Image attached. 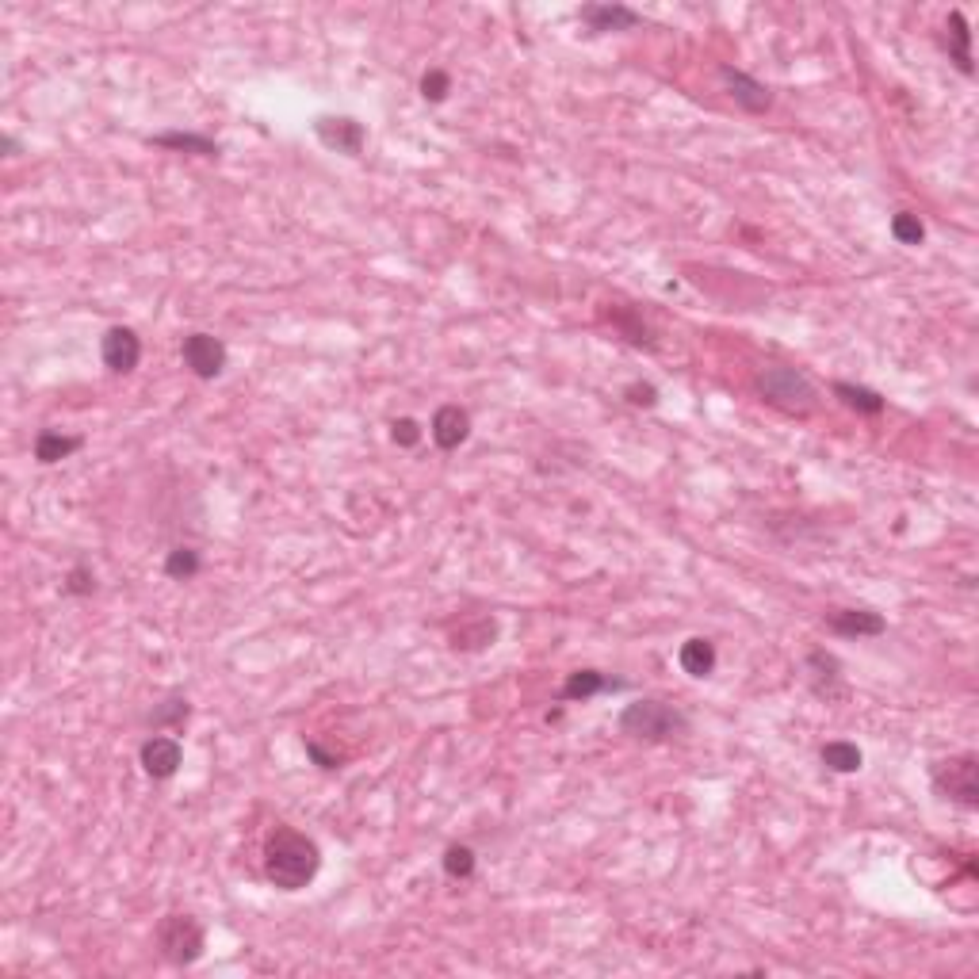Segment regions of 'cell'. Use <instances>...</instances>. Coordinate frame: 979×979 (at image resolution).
<instances>
[{
	"label": "cell",
	"instance_id": "obj_25",
	"mask_svg": "<svg viewBox=\"0 0 979 979\" xmlns=\"http://www.w3.org/2000/svg\"><path fill=\"white\" fill-rule=\"evenodd\" d=\"M192 716V708H188V700L184 697H169L157 712L150 716V723L153 727H180L184 719Z\"/></svg>",
	"mask_w": 979,
	"mask_h": 979
},
{
	"label": "cell",
	"instance_id": "obj_16",
	"mask_svg": "<svg viewBox=\"0 0 979 979\" xmlns=\"http://www.w3.org/2000/svg\"><path fill=\"white\" fill-rule=\"evenodd\" d=\"M677 662H681V670L689 677H708L716 670V643L712 639H700V635L697 639H685Z\"/></svg>",
	"mask_w": 979,
	"mask_h": 979
},
{
	"label": "cell",
	"instance_id": "obj_14",
	"mask_svg": "<svg viewBox=\"0 0 979 979\" xmlns=\"http://www.w3.org/2000/svg\"><path fill=\"white\" fill-rule=\"evenodd\" d=\"M807 674H811V689L819 697H838V681H842V666L838 658L827 651H811L807 654Z\"/></svg>",
	"mask_w": 979,
	"mask_h": 979
},
{
	"label": "cell",
	"instance_id": "obj_28",
	"mask_svg": "<svg viewBox=\"0 0 979 979\" xmlns=\"http://www.w3.org/2000/svg\"><path fill=\"white\" fill-rule=\"evenodd\" d=\"M391 436L398 448H417L421 444V425H417L414 417H398L391 425Z\"/></svg>",
	"mask_w": 979,
	"mask_h": 979
},
{
	"label": "cell",
	"instance_id": "obj_8",
	"mask_svg": "<svg viewBox=\"0 0 979 979\" xmlns=\"http://www.w3.org/2000/svg\"><path fill=\"white\" fill-rule=\"evenodd\" d=\"M100 356H104V368L115 371V375H127V371L138 368L142 360V341L131 326H111L100 341Z\"/></svg>",
	"mask_w": 979,
	"mask_h": 979
},
{
	"label": "cell",
	"instance_id": "obj_19",
	"mask_svg": "<svg viewBox=\"0 0 979 979\" xmlns=\"http://www.w3.org/2000/svg\"><path fill=\"white\" fill-rule=\"evenodd\" d=\"M150 142H153V146H165V150L199 153V157H218V153H222V146H218V142H211V138H203V134H184V131L153 134Z\"/></svg>",
	"mask_w": 979,
	"mask_h": 979
},
{
	"label": "cell",
	"instance_id": "obj_11",
	"mask_svg": "<svg viewBox=\"0 0 979 979\" xmlns=\"http://www.w3.org/2000/svg\"><path fill=\"white\" fill-rule=\"evenodd\" d=\"M433 440L436 448H444V452H456L459 444H467V436H471V414L463 410V406H440L433 414Z\"/></svg>",
	"mask_w": 979,
	"mask_h": 979
},
{
	"label": "cell",
	"instance_id": "obj_23",
	"mask_svg": "<svg viewBox=\"0 0 979 979\" xmlns=\"http://www.w3.org/2000/svg\"><path fill=\"white\" fill-rule=\"evenodd\" d=\"M475 849L471 846H448L444 849V872L452 876V880H467L471 872H475Z\"/></svg>",
	"mask_w": 979,
	"mask_h": 979
},
{
	"label": "cell",
	"instance_id": "obj_15",
	"mask_svg": "<svg viewBox=\"0 0 979 979\" xmlns=\"http://www.w3.org/2000/svg\"><path fill=\"white\" fill-rule=\"evenodd\" d=\"M949 62H957V69L964 77H972L976 66H972V31H968V20L964 12H949Z\"/></svg>",
	"mask_w": 979,
	"mask_h": 979
},
{
	"label": "cell",
	"instance_id": "obj_6",
	"mask_svg": "<svg viewBox=\"0 0 979 979\" xmlns=\"http://www.w3.org/2000/svg\"><path fill=\"white\" fill-rule=\"evenodd\" d=\"M180 360L196 379H218L226 368V345L215 333H188L180 345Z\"/></svg>",
	"mask_w": 979,
	"mask_h": 979
},
{
	"label": "cell",
	"instance_id": "obj_9",
	"mask_svg": "<svg viewBox=\"0 0 979 979\" xmlns=\"http://www.w3.org/2000/svg\"><path fill=\"white\" fill-rule=\"evenodd\" d=\"M142 769H146V777H153V781H169V777H176V769H180V762H184V746L176 739H169V735H153V739H146L142 742Z\"/></svg>",
	"mask_w": 979,
	"mask_h": 979
},
{
	"label": "cell",
	"instance_id": "obj_26",
	"mask_svg": "<svg viewBox=\"0 0 979 979\" xmlns=\"http://www.w3.org/2000/svg\"><path fill=\"white\" fill-rule=\"evenodd\" d=\"M448 92H452V77H448L444 69H429V73L421 77V96H425V100L440 104Z\"/></svg>",
	"mask_w": 979,
	"mask_h": 979
},
{
	"label": "cell",
	"instance_id": "obj_2",
	"mask_svg": "<svg viewBox=\"0 0 979 979\" xmlns=\"http://www.w3.org/2000/svg\"><path fill=\"white\" fill-rule=\"evenodd\" d=\"M620 731L639 742H666L689 731V719L677 712L674 704L662 700H635L620 712Z\"/></svg>",
	"mask_w": 979,
	"mask_h": 979
},
{
	"label": "cell",
	"instance_id": "obj_10",
	"mask_svg": "<svg viewBox=\"0 0 979 979\" xmlns=\"http://www.w3.org/2000/svg\"><path fill=\"white\" fill-rule=\"evenodd\" d=\"M719 81L727 85V92L735 96V104H739L742 111H750V115H762V111L773 108V92H769L762 81H754L750 73L723 66V69H719Z\"/></svg>",
	"mask_w": 979,
	"mask_h": 979
},
{
	"label": "cell",
	"instance_id": "obj_7",
	"mask_svg": "<svg viewBox=\"0 0 979 979\" xmlns=\"http://www.w3.org/2000/svg\"><path fill=\"white\" fill-rule=\"evenodd\" d=\"M314 134H318V142L326 150L349 153V157H356V153L364 150V142H368L364 123H356L352 115H318L314 119Z\"/></svg>",
	"mask_w": 979,
	"mask_h": 979
},
{
	"label": "cell",
	"instance_id": "obj_3",
	"mask_svg": "<svg viewBox=\"0 0 979 979\" xmlns=\"http://www.w3.org/2000/svg\"><path fill=\"white\" fill-rule=\"evenodd\" d=\"M758 391H762V398L769 406H777V410H784V414L792 417L815 414V406H819L815 383L796 368H765L758 375Z\"/></svg>",
	"mask_w": 979,
	"mask_h": 979
},
{
	"label": "cell",
	"instance_id": "obj_4",
	"mask_svg": "<svg viewBox=\"0 0 979 979\" xmlns=\"http://www.w3.org/2000/svg\"><path fill=\"white\" fill-rule=\"evenodd\" d=\"M934 781V792L953 800V804L976 811L979 807V758L976 754H957V758H945V762L934 765L930 773Z\"/></svg>",
	"mask_w": 979,
	"mask_h": 979
},
{
	"label": "cell",
	"instance_id": "obj_31",
	"mask_svg": "<svg viewBox=\"0 0 979 979\" xmlns=\"http://www.w3.org/2000/svg\"><path fill=\"white\" fill-rule=\"evenodd\" d=\"M0 150H4V157H16V153H20V142H16L12 134H4V138H0Z\"/></svg>",
	"mask_w": 979,
	"mask_h": 979
},
{
	"label": "cell",
	"instance_id": "obj_13",
	"mask_svg": "<svg viewBox=\"0 0 979 979\" xmlns=\"http://www.w3.org/2000/svg\"><path fill=\"white\" fill-rule=\"evenodd\" d=\"M578 20L589 23V31H631L643 23V16L631 12L628 4H582Z\"/></svg>",
	"mask_w": 979,
	"mask_h": 979
},
{
	"label": "cell",
	"instance_id": "obj_29",
	"mask_svg": "<svg viewBox=\"0 0 979 979\" xmlns=\"http://www.w3.org/2000/svg\"><path fill=\"white\" fill-rule=\"evenodd\" d=\"M624 394H628L631 406H654V402H658V391H654L651 383H631Z\"/></svg>",
	"mask_w": 979,
	"mask_h": 979
},
{
	"label": "cell",
	"instance_id": "obj_5",
	"mask_svg": "<svg viewBox=\"0 0 979 979\" xmlns=\"http://www.w3.org/2000/svg\"><path fill=\"white\" fill-rule=\"evenodd\" d=\"M203 945H207V934L199 926L192 914H165L157 922V949L165 953V960L173 964H196L203 957Z\"/></svg>",
	"mask_w": 979,
	"mask_h": 979
},
{
	"label": "cell",
	"instance_id": "obj_12",
	"mask_svg": "<svg viewBox=\"0 0 979 979\" xmlns=\"http://www.w3.org/2000/svg\"><path fill=\"white\" fill-rule=\"evenodd\" d=\"M827 628L846 639H865V635H884V616L869 609H834L827 616Z\"/></svg>",
	"mask_w": 979,
	"mask_h": 979
},
{
	"label": "cell",
	"instance_id": "obj_24",
	"mask_svg": "<svg viewBox=\"0 0 979 979\" xmlns=\"http://www.w3.org/2000/svg\"><path fill=\"white\" fill-rule=\"evenodd\" d=\"M892 238L899 241V245H922L926 226H922V218L911 215V211H899V215L892 218Z\"/></svg>",
	"mask_w": 979,
	"mask_h": 979
},
{
	"label": "cell",
	"instance_id": "obj_27",
	"mask_svg": "<svg viewBox=\"0 0 979 979\" xmlns=\"http://www.w3.org/2000/svg\"><path fill=\"white\" fill-rule=\"evenodd\" d=\"M66 593H73V597H88L92 589H96V574H92V566H85V563H77L73 570L66 574Z\"/></svg>",
	"mask_w": 979,
	"mask_h": 979
},
{
	"label": "cell",
	"instance_id": "obj_30",
	"mask_svg": "<svg viewBox=\"0 0 979 979\" xmlns=\"http://www.w3.org/2000/svg\"><path fill=\"white\" fill-rule=\"evenodd\" d=\"M306 754H310L314 762L322 765V769H341V758H337V754H326V750H322V746H318L314 739L306 742Z\"/></svg>",
	"mask_w": 979,
	"mask_h": 979
},
{
	"label": "cell",
	"instance_id": "obj_17",
	"mask_svg": "<svg viewBox=\"0 0 979 979\" xmlns=\"http://www.w3.org/2000/svg\"><path fill=\"white\" fill-rule=\"evenodd\" d=\"M620 685H624V681L605 677L601 670H574L563 685V700H589V697H597V693H605V689H620Z\"/></svg>",
	"mask_w": 979,
	"mask_h": 979
},
{
	"label": "cell",
	"instance_id": "obj_18",
	"mask_svg": "<svg viewBox=\"0 0 979 979\" xmlns=\"http://www.w3.org/2000/svg\"><path fill=\"white\" fill-rule=\"evenodd\" d=\"M81 444H85L81 436H62V433H54V429H43V433L35 436V459H39V463H62V459L73 456Z\"/></svg>",
	"mask_w": 979,
	"mask_h": 979
},
{
	"label": "cell",
	"instance_id": "obj_1",
	"mask_svg": "<svg viewBox=\"0 0 979 979\" xmlns=\"http://www.w3.org/2000/svg\"><path fill=\"white\" fill-rule=\"evenodd\" d=\"M318 869H322V849L310 834L280 823L264 838V876L280 892H303Z\"/></svg>",
	"mask_w": 979,
	"mask_h": 979
},
{
	"label": "cell",
	"instance_id": "obj_21",
	"mask_svg": "<svg viewBox=\"0 0 979 979\" xmlns=\"http://www.w3.org/2000/svg\"><path fill=\"white\" fill-rule=\"evenodd\" d=\"M823 765H827L830 773H857L861 769V750H857V742H846V739H838V742H827L823 746Z\"/></svg>",
	"mask_w": 979,
	"mask_h": 979
},
{
	"label": "cell",
	"instance_id": "obj_22",
	"mask_svg": "<svg viewBox=\"0 0 979 979\" xmlns=\"http://www.w3.org/2000/svg\"><path fill=\"white\" fill-rule=\"evenodd\" d=\"M199 566H203V559H199L196 547H173L169 559H165V574L173 582H192L199 574Z\"/></svg>",
	"mask_w": 979,
	"mask_h": 979
},
{
	"label": "cell",
	"instance_id": "obj_20",
	"mask_svg": "<svg viewBox=\"0 0 979 979\" xmlns=\"http://www.w3.org/2000/svg\"><path fill=\"white\" fill-rule=\"evenodd\" d=\"M834 394L846 402L849 410H857V414H869V417H876V414H884V394H876V391H869V387H857V383H834Z\"/></svg>",
	"mask_w": 979,
	"mask_h": 979
}]
</instances>
